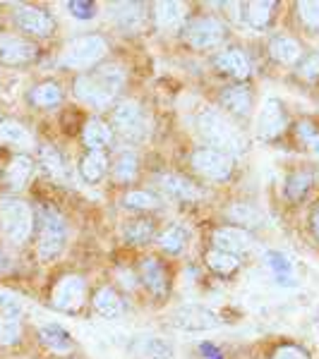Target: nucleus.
Segmentation results:
<instances>
[{
  "label": "nucleus",
  "mask_w": 319,
  "mask_h": 359,
  "mask_svg": "<svg viewBox=\"0 0 319 359\" xmlns=\"http://www.w3.org/2000/svg\"><path fill=\"white\" fill-rule=\"evenodd\" d=\"M125 86V69L115 62L98 65L89 72H82L72 84V94L79 103L94 108V111H106L113 106V101L120 96Z\"/></svg>",
  "instance_id": "obj_1"
},
{
  "label": "nucleus",
  "mask_w": 319,
  "mask_h": 359,
  "mask_svg": "<svg viewBox=\"0 0 319 359\" xmlns=\"http://www.w3.org/2000/svg\"><path fill=\"white\" fill-rule=\"evenodd\" d=\"M197 130H200L202 139L209 144V149H216V151H223L233 158V154H242L245 151V135L237 127L233 120L226 113L216 111V108H207V111L200 113L197 118Z\"/></svg>",
  "instance_id": "obj_2"
},
{
  "label": "nucleus",
  "mask_w": 319,
  "mask_h": 359,
  "mask_svg": "<svg viewBox=\"0 0 319 359\" xmlns=\"http://www.w3.org/2000/svg\"><path fill=\"white\" fill-rule=\"evenodd\" d=\"M67 245V221L56 206H41L39 211V237H37V254L41 262H53L65 252Z\"/></svg>",
  "instance_id": "obj_3"
},
{
  "label": "nucleus",
  "mask_w": 319,
  "mask_h": 359,
  "mask_svg": "<svg viewBox=\"0 0 319 359\" xmlns=\"http://www.w3.org/2000/svg\"><path fill=\"white\" fill-rule=\"evenodd\" d=\"M34 211L25 199L15 194H5L0 199V230L13 245H25L34 233Z\"/></svg>",
  "instance_id": "obj_4"
},
{
  "label": "nucleus",
  "mask_w": 319,
  "mask_h": 359,
  "mask_svg": "<svg viewBox=\"0 0 319 359\" xmlns=\"http://www.w3.org/2000/svg\"><path fill=\"white\" fill-rule=\"evenodd\" d=\"M108 53V41L101 34H82L65 43L60 57V67L65 69H94Z\"/></svg>",
  "instance_id": "obj_5"
},
{
  "label": "nucleus",
  "mask_w": 319,
  "mask_h": 359,
  "mask_svg": "<svg viewBox=\"0 0 319 359\" xmlns=\"http://www.w3.org/2000/svg\"><path fill=\"white\" fill-rule=\"evenodd\" d=\"M226 34H228V29H226L223 22L214 15H197L183 27L185 43L195 50L216 48V46L223 43Z\"/></svg>",
  "instance_id": "obj_6"
},
{
  "label": "nucleus",
  "mask_w": 319,
  "mask_h": 359,
  "mask_svg": "<svg viewBox=\"0 0 319 359\" xmlns=\"http://www.w3.org/2000/svg\"><path fill=\"white\" fill-rule=\"evenodd\" d=\"M111 130L118 132L127 142H144V139L149 137V125H147L144 108L139 106L137 101H132V98L120 101L111 111Z\"/></svg>",
  "instance_id": "obj_7"
},
{
  "label": "nucleus",
  "mask_w": 319,
  "mask_h": 359,
  "mask_svg": "<svg viewBox=\"0 0 319 359\" xmlns=\"http://www.w3.org/2000/svg\"><path fill=\"white\" fill-rule=\"evenodd\" d=\"M86 302V280L84 276L65 273L56 280L51 290V306L65 314H77Z\"/></svg>",
  "instance_id": "obj_8"
},
{
  "label": "nucleus",
  "mask_w": 319,
  "mask_h": 359,
  "mask_svg": "<svg viewBox=\"0 0 319 359\" xmlns=\"http://www.w3.org/2000/svg\"><path fill=\"white\" fill-rule=\"evenodd\" d=\"M193 163L195 172H200L204 180H211V182H226L230 175H233V158L223 151H216V149L209 147H200L193 151Z\"/></svg>",
  "instance_id": "obj_9"
},
{
  "label": "nucleus",
  "mask_w": 319,
  "mask_h": 359,
  "mask_svg": "<svg viewBox=\"0 0 319 359\" xmlns=\"http://www.w3.org/2000/svg\"><path fill=\"white\" fill-rule=\"evenodd\" d=\"M254 130H257V137L264 139V142H274V139H278L288 130V113L281 98L276 96L264 98L257 115V123H254Z\"/></svg>",
  "instance_id": "obj_10"
},
{
  "label": "nucleus",
  "mask_w": 319,
  "mask_h": 359,
  "mask_svg": "<svg viewBox=\"0 0 319 359\" xmlns=\"http://www.w3.org/2000/svg\"><path fill=\"white\" fill-rule=\"evenodd\" d=\"M15 25L20 32H25L27 36H37V39H46L53 36L58 22L56 17L44 8H37V5H20L13 15Z\"/></svg>",
  "instance_id": "obj_11"
},
{
  "label": "nucleus",
  "mask_w": 319,
  "mask_h": 359,
  "mask_svg": "<svg viewBox=\"0 0 319 359\" xmlns=\"http://www.w3.org/2000/svg\"><path fill=\"white\" fill-rule=\"evenodd\" d=\"M39 48L34 41L20 36V34L3 32L0 34V62L8 67H22L29 65L32 60H37Z\"/></svg>",
  "instance_id": "obj_12"
},
{
  "label": "nucleus",
  "mask_w": 319,
  "mask_h": 359,
  "mask_svg": "<svg viewBox=\"0 0 319 359\" xmlns=\"http://www.w3.org/2000/svg\"><path fill=\"white\" fill-rule=\"evenodd\" d=\"M171 323L181 331H211L221 326V318L207 306H181L171 314Z\"/></svg>",
  "instance_id": "obj_13"
},
{
  "label": "nucleus",
  "mask_w": 319,
  "mask_h": 359,
  "mask_svg": "<svg viewBox=\"0 0 319 359\" xmlns=\"http://www.w3.org/2000/svg\"><path fill=\"white\" fill-rule=\"evenodd\" d=\"M139 273V283L147 287L154 297H166L168 287H171V276H168V269L164 262H159L156 257H144L137 266Z\"/></svg>",
  "instance_id": "obj_14"
},
{
  "label": "nucleus",
  "mask_w": 319,
  "mask_h": 359,
  "mask_svg": "<svg viewBox=\"0 0 319 359\" xmlns=\"http://www.w3.org/2000/svg\"><path fill=\"white\" fill-rule=\"evenodd\" d=\"M214 67L219 69L221 74L230 79H247L252 74V65L250 57L242 48H223L219 50L216 57H214Z\"/></svg>",
  "instance_id": "obj_15"
},
{
  "label": "nucleus",
  "mask_w": 319,
  "mask_h": 359,
  "mask_svg": "<svg viewBox=\"0 0 319 359\" xmlns=\"http://www.w3.org/2000/svg\"><path fill=\"white\" fill-rule=\"evenodd\" d=\"M252 245L247 230L237 228V225H221L211 233V249H219V252L226 254H235L240 257L242 252H247Z\"/></svg>",
  "instance_id": "obj_16"
},
{
  "label": "nucleus",
  "mask_w": 319,
  "mask_h": 359,
  "mask_svg": "<svg viewBox=\"0 0 319 359\" xmlns=\"http://www.w3.org/2000/svg\"><path fill=\"white\" fill-rule=\"evenodd\" d=\"M34 163L32 156L27 154H17L10 158V163L5 165V172H3V184L10 189V192H22V189L29 184V180L34 175Z\"/></svg>",
  "instance_id": "obj_17"
},
{
  "label": "nucleus",
  "mask_w": 319,
  "mask_h": 359,
  "mask_svg": "<svg viewBox=\"0 0 319 359\" xmlns=\"http://www.w3.org/2000/svg\"><path fill=\"white\" fill-rule=\"evenodd\" d=\"M221 106L228 118L230 115H233V118H250V113L254 108V96H252V91L242 84L226 86L221 91Z\"/></svg>",
  "instance_id": "obj_18"
},
{
  "label": "nucleus",
  "mask_w": 319,
  "mask_h": 359,
  "mask_svg": "<svg viewBox=\"0 0 319 359\" xmlns=\"http://www.w3.org/2000/svg\"><path fill=\"white\" fill-rule=\"evenodd\" d=\"M111 10V17L115 22V27L125 34H137L144 29V22H147V13H144V5L139 3H113L108 5Z\"/></svg>",
  "instance_id": "obj_19"
},
{
  "label": "nucleus",
  "mask_w": 319,
  "mask_h": 359,
  "mask_svg": "<svg viewBox=\"0 0 319 359\" xmlns=\"http://www.w3.org/2000/svg\"><path fill=\"white\" fill-rule=\"evenodd\" d=\"M156 184H159V189L168 196V199H176V201H197L202 196V192L197 189V184H193L183 175H173V172L159 175Z\"/></svg>",
  "instance_id": "obj_20"
},
{
  "label": "nucleus",
  "mask_w": 319,
  "mask_h": 359,
  "mask_svg": "<svg viewBox=\"0 0 319 359\" xmlns=\"http://www.w3.org/2000/svg\"><path fill=\"white\" fill-rule=\"evenodd\" d=\"M269 55L271 60L278 62V65H298L300 57H303V46H300L298 39L286 36V34H278L269 41Z\"/></svg>",
  "instance_id": "obj_21"
},
{
  "label": "nucleus",
  "mask_w": 319,
  "mask_h": 359,
  "mask_svg": "<svg viewBox=\"0 0 319 359\" xmlns=\"http://www.w3.org/2000/svg\"><path fill=\"white\" fill-rule=\"evenodd\" d=\"M113 142V130L108 123L98 118L86 120L82 125V144L86 147V151H106Z\"/></svg>",
  "instance_id": "obj_22"
},
{
  "label": "nucleus",
  "mask_w": 319,
  "mask_h": 359,
  "mask_svg": "<svg viewBox=\"0 0 319 359\" xmlns=\"http://www.w3.org/2000/svg\"><path fill=\"white\" fill-rule=\"evenodd\" d=\"M91 306H94V311L98 316L108 318V321L120 318V316H123V311H125L123 297H120V294L115 292V287H111V285L98 287V290L94 292V297H91Z\"/></svg>",
  "instance_id": "obj_23"
},
{
  "label": "nucleus",
  "mask_w": 319,
  "mask_h": 359,
  "mask_svg": "<svg viewBox=\"0 0 319 359\" xmlns=\"http://www.w3.org/2000/svg\"><path fill=\"white\" fill-rule=\"evenodd\" d=\"M132 359H171L173 347L166 343L164 338H156V335H142L135 343L130 345Z\"/></svg>",
  "instance_id": "obj_24"
},
{
  "label": "nucleus",
  "mask_w": 319,
  "mask_h": 359,
  "mask_svg": "<svg viewBox=\"0 0 319 359\" xmlns=\"http://www.w3.org/2000/svg\"><path fill=\"white\" fill-rule=\"evenodd\" d=\"M39 340L46 350H51L53 355H70L74 350V340L65 328L58 326V323H46L39 328Z\"/></svg>",
  "instance_id": "obj_25"
},
{
  "label": "nucleus",
  "mask_w": 319,
  "mask_h": 359,
  "mask_svg": "<svg viewBox=\"0 0 319 359\" xmlns=\"http://www.w3.org/2000/svg\"><path fill=\"white\" fill-rule=\"evenodd\" d=\"M0 144L20 149V151L25 154L34 147V137H32V132L20 123V120L5 118V120H0Z\"/></svg>",
  "instance_id": "obj_26"
},
{
  "label": "nucleus",
  "mask_w": 319,
  "mask_h": 359,
  "mask_svg": "<svg viewBox=\"0 0 319 359\" xmlns=\"http://www.w3.org/2000/svg\"><path fill=\"white\" fill-rule=\"evenodd\" d=\"M27 98L39 111H51V108H58L63 103V89L53 79H46V82H39L37 86H32Z\"/></svg>",
  "instance_id": "obj_27"
},
{
  "label": "nucleus",
  "mask_w": 319,
  "mask_h": 359,
  "mask_svg": "<svg viewBox=\"0 0 319 359\" xmlns=\"http://www.w3.org/2000/svg\"><path fill=\"white\" fill-rule=\"evenodd\" d=\"M317 172L307 170V168H298V170H291L286 175V182H283V192L291 201H303L307 192L315 187Z\"/></svg>",
  "instance_id": "obj_28"
},
{
  "label": "nucleus",
  "mask_w": 319,
  "mask_h": 359,
  "mask_svg": "<svg viewBox=\"0 0 319 359\" xmlns=\"http://www.w3.org/2000/svg\"><path fill=\"white\" fill-rule=\"evenodd\" d=\"M79 175L86 184H98L108 175V158L103 151H86L79 158Z\"/></svg>",
  "instance_id": "obj_29"
},
{
  "label": "nucleus",
  "mask_w": 319,
  "mask_h": 359,
  "mask_svg": "<svg viewBox=\"0 0 319 359\" xmlns=\"http://www.w3.org/2000/svg\"><path fill=\"white\" fill-rule=\"evenodd\" d=\"M242 10V22H245L250 29H266L271 22V17H274V10H276V3H271V0H264V3H245L240 5Z\"/></svg>",
  "instance_id": "obj_30"
},
{
  "label": "nucleus",
  "mask_w": 319,
  "mask_h": 359,
  "mask_svg": "<svg viewBox=\"0 0 319 359\" xmlns=\"http://www.w3.org/2000/svg\"><path fill=\"white\" fill-rule=\"evenodd\" d=\"M154 13H152V17H154V25H156V29H173V27H178L183 22V17H185V13H183V5L181 3H173V0H166V3H154Z\"/></svg>",
  "instance_id": "obj_31"
},
{
  "label": "nucleus",
  "mask_w": 319,
  "mask_h": 359,
  "mask_svg": "<svg viewBox=\"0 0 319 359\" xmlns=\"http://www.w3.org/2000/svg\"><path fill=\"white\" fill-rule=\"evenodd\" d=\"M123 235L130 245H149L156 237V223L152 218H132L125 223Z\"/></svg>",
  "instance_id": "obj_32"
},
{
  "label": "nucleus",
  "mask_w": 319,
  "mask_h": 359,
  "mask_svg": "<svg viewBox=\"0 0 319 359\" xmlns=\"http://www.w3.org/2000/svg\"><path fill=\"white\" fill-rule=\"evenodd\" d=\"M295 132V139L298 144L305 149V151L319 156V120L317 118H303L298 120L293 127Z\"/></svg>",
  "instance_id": "obj_33"
},
{
  "label": "nucleus",
  "mask_w": 319,
  "mask_h": 359,
  "mask_svg": "<svg viewBox=\"0 0 319 359\" xmlns=\"http://www.w3.org/2000/svg\"><path fill=\"white\" fill-rule=\"evenodd\" d=\"M123 206L130 208V211H159L164 206V199L159 194L149 192V189H130L123 196Z\"/></svg>",
  "instance_id": "obj_34"
},
{
  "label": "nucleus",
  "mask_w": 319,
  "mask_h": 359,
  "mask_svg": "<svg viewBox=\"0 0 319 359\" xmlns=\"http://www.w3.org/2000/svg\"><path fill=\"white\" fill-rule=\"evenodd\" d=\"M204 262L209 269L214 271L216 276L221 278H228L233 276L237 269H240V257H235V254H226V252H219V249H209Z\"/></svg>",
  "instance_id": "obj_35"
},
{
  "label": "nucleus",
  "mask_w": 319,
  "mask_h": 359,
  "mask_svg": "<svg viewBox=\"0 0 319 359\" xmlns=\"http://www.w3.org/2000/svg\"><path fill=\"white\" fill-rule=\"evenodd\" d=\"M39 163H41L44 172L56 180L65 177V158H63V154L58 151L53 144H44L41 149H39Z\"/></svg>",
  "instance_id": "obj_36"
},
{
  "label": "nucleus",
  "mask_w": 319,
  "mask_h": 359,
  "mask_svg": "<svg viewBox=\"0 0 319 359\" xmlns=\"http://www.w3.org/2000/svg\"><path fill=\"white\" fill-rule=\"evenodd\" d=\"M156 242H159L161 252L166 254H181L185 247H188V230L183 228V225H171V228H166L164 233L156 237Z\"/></svg>",
  "instance_id": "obj_37"
},
{
  "label": "nucleus",
  "mask_w": 319,
  "mask_h": 359,
  "mask_svg": "<svg viewBox=\"0 0 319 359\" xmlns=\"http://www.w3.org/2000/svg\"><path fill=\"white\" fill-rule=\"evenodd\" d=\"M111 172H113V177H115V182H120V184H130V182H135V177H137V172H139V161H137V156L132 154V151H123L115 158V163L111 168Z\"/></svg>",
  "instance_id": "obj_38"
},
{
  "label": "nucleus",
  "mask_w": 319,
  "mask_h": 359,
  "mask_svg": "<svg viewBox=\"0 0 319 359\" xmlns=\"http://www.w3.org/2000/svg\"><path fill=\"white\" fill-rule=\"evenodd\" d=\"M264 262L274 271V278L278 285H293V264L286 254L281 252H266L264 254Z\"/></svg>",
  "instance_id": "obj_39"
},
{
  "label": "nucleus",
  "mask_w": 319,
  "mask_h": 359,
  "mask_svg": "<svg viewBox=\"0 0 319 359\" xmlns=\"http://www.w3.org/2000/svg\"><path fill=\"white\" fill-rule=\"evenodd\" d=\"M228 218L237 223V228H252V225H262V213L252 204H233L228 208Z\"/></svg>",
  "instance_id": "obj_40"
},
{
  "label": "nucleus",
  "mask_w": 319,
  "mask_h": 359,
  "mask_svg": "<svg viewBox=\"0 0 319 359\" xmlns=\"http://www.w3.org/2000/svg\"><path fill=\"white\" fill-rule=\"evenodd\" d=\"M22 340V321L15 316L0 314V347H15Z\"/></svg>",
  "instance_id": "obj_41"
},
{
  "label": "nucleus",
  "mask_w": 319,
  "mask_h": 359,
  "mask_svg": "<svg viewBox=\"0 0 319 359\" xmlns=\"http://www.w3.org/2000/svg\"><path fill=\"white\" fill-rule=\"evenodd\" d=\"M295 15H298L300 27L310 34H319V3H298Z\"/></svg>",
  "instance_id": "obj_42"
},
{
  "label": "nucleus",
  "mask_w": 319,
  "mask_h": 359,
  "mask_svg": "<svg viewBox=\"0 0 319 359\" xmlns=\"http://www.w3.org/2000/svg\"><path fill=\"white\" fill-rule=\"evenodd\" d=\"M295 74L305 82H312V79L319 77V50H312L300 57V62L295 65Z\"/></svg>",
  "instance_id": "obj_43"
},
{
  "label": "nucleus",
  "mask_w": 319,
  "mask_h": 359,
  "mask_svg": "<svg viewBox=\"0 0 319 359\" xmlns=\"http://www.w3.org/2000/svg\"><path fill=\"white\" fill-rule=\"evenodd\" d=\"M271 359H312V357H310V352H307L303 345L283 343V345H278L274 350Z\"/></svg>",
  "instance_id": "obj_44"
},
{
  "label": "nucleus",
  "mask_w": 319,
  "mask_h": 359,
  "mask_svg": "<svg viewBox=\"0 0 319 359\" xmlns=\"http://www.w3.org/2000/svg\"><path fill=\"white\" fill-rule=\"evenodd\" d=\"M67 13L77 20H91L96 15V5L94 3H86V0H72V3L65 5Z\"/></svg>",
  "instance_id": "obj_45"
},
{
  "label": "nucleus",
  "mask_w": 319,
  "mask_h": 359,
  "mask_svg": "<svg viewBox=\"0 0 319 359\" xmlns=\"http://www.w3.org/2000/svg\"><path fill=\"white\" fill-rule=\"evenodd\" d=\"M0 309H3V314L15 316V318H20V314H22L20 302H15L10 294H3V292H0Z\"/></svg>",
  "instance_id": "obj_46"
},
{
  "label": "nucleus",
  "mask_w": 319,
  "mask_h": 359,
  "mask_svg": "<svg viewBox=\"0 0 319 359\" xmlns=\"http://www.w3.org/2000/svg\"><path fill=\"white\" fill-rule=\"evenodd\" d=\"M200 352H202V357H204V359H223V355L219 352V347L211 345V343H202Z\"/></svg>",
  "instance_id": "obj_47"
},
{
  "label": "nucleus",
  "mask_w": 319,
  "mask_h": 359,
  "mask_svg": "<svg viewBox=\"0 0 319 359\" xmlns=\"http://www.w3.org/2000/svg\"><path fill=\"white\" fill-rule=\"evenodd\" d=\"M310 228H312V233H315V237L319 240V201L312 206V211H310Z\"/></svg>",
  "instance_id": "obj_48"
},
{
  "label": "nucleus",
  "mask_w": 319,
  "mask_h": 359,
  "mask_svg": "<svg viewBox=\"0 0 319 359\" xmlns=\"http://www.w3.org/2000/svg\"><path fill=\"white\" fill-rule=\"evenodd\" d=\"M317 175H319V170H317Z\"/></svg>",
  "instance_id": "obj_49"
}]
</instances>
